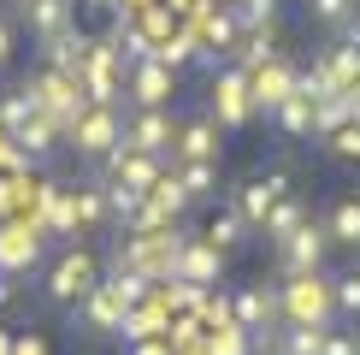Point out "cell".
Returning <instances> with one entry per match:
<instances>
[{
    "mask_svg": "<svg viewBox=\"0 0 360 355\" xmlns=\"http://www.w3.org/2000/svg\"><path fill=\"white\" fill-rule=\"evenodd\" d=\"M272 118H278L283 130H290V137H307V130H313V95H307V89H295V95L283 101Z\"/></svg>",
    "mask_w": 360,
    "mask_h": 355,
    "instance_id": "83f0119b",
    "label": "cell"
},
{
    "mask_svg": "<svg viewBox=\"0 0 360 355\" xmlns=\"http://www.w3.org/2000/svg\"><path fill=\"white\" fill-rule=\"evenodd\" d=\"M77 308H83V320L95 325V332H118V320H124V308H118V296L107 290V278H101V285L89 290V296H83Z\"/></svg>",
    "mask_w": 360,
    "mask_h": 355,
    "instance_id": "d4e9b609",
    "label": "cell"
},
{
    "mask_svg": "<svg viewBox=\"0 0 360 355\" xmlns=\"http://www.w3.org/2000/svg\"><path fill=\"white\" fill-rule=\"evenodd\" d=\"M41 261V231H30V225H6L0 231V273H30V266Z\"/></svg>",
    "mask_w": 360,
    "mask_h": 355,
    "instance_id": "d6986e66",
    "label": "cell"
},
{
    "mask_svg": "<svg viewBox=\"0 0 360 355\" xmlns=\"http://www.w3.org/2000/svg\"><path fill=\"white\" fill-rule=\"evenodd\" d=\"M354 355H360V349H354Z\"/></svg>",
    "mask_w": 360,
    "mask_h": 355,
    "instance_id": "7bdbcfd3",
    "label": "cell"
},
{
    "mask_svg": "<svg viewBox=\"0 0 360 355\" xmlns=\"http://www.w3.org/2000/svg\"><path fill=\"white\" fill-rule=\"evenodd\" d=\"M349 12H354V0H307V18L325 24V30H342V24H349Z\"/></svg>",
    "mask_w": 360,
    "mask_h": 355,
    "instance_id": "1f68e13d",
    "label": "cell"
},
{
    "mask_svg": "<svg viewBox=\"0 0 360 355\" xmlns=\"http://www.w3.org/2000/svg\"><path fill=\"white\" fill-rule=\"evenodd\" d=\"M30 113H41V107H36V95H30V89H12V95L0 101V130L12 137V130H18L24 118H30Z\"/></svg>",
    "mask_w": 360,
    "mask_h": 355,
    "instance_id": "4dcf8cb0",
    "label": "cell"
},
{
    "mask_svg": "<svg viewBox=\"0 0 360 355\" xmlns=\"http://www.w3.org/2000/svg\"><path fill=\"white\" fill-rule=\"evenodd\" d=\"M136 355H172V344H166V337H142Z\"/></svg>",
    "mask_w": 360,
    "mask_h": 355,
    "instance_id": "8d00e7d4",
    "label": "cell"
},
{
    "mask_svg": "<svg viewBox=\"0 0 360 355\" xmlns=\"http://www.w3.org/2000/svg\"><path fill=\"white\" fill-rule=\"evenodd\" d=\"M12 302H18V285H12V278H6V273H0V314H6V308H12Z\"/></svg>",
    "mask_w": 360,
    "mask_h": 355,
    "instance_id": "74e56055",
    "label": "cell"
},
{
    "mask_svg": "<svg viewBox=\"0 0 360 355\" xmlns=\"http://www.w3.org/2000/svg\"><path fill=\"white\" fill-rule=\"evenodd\" d=\"M278 308H283V325H331V278L325 273H290L278 285Z\"/></svg>",
    "mask_w": 360,
    "mask_h": 355,
    "instance_id": "7a4b0ae2",
    "label": "cell"
},
{
    "mask_svg": "<svg viewBox=\"0 0 360 355\" xmlns=\"http://www.w3.org/2000/svg\"><path fill=\"white\" fill-rule=\"evenodd\" d=\"M30 95H36V107L53 118L59 130H71V118H77L83 107H89V95L77 89V77H65V71H36V77H30Z\"/></svg>",
    "mask_w": 360,
    "mask_h": 355,
    "instance_id": "8992f818",
    "label": "cell"
},
{
    "mask_svg": "<svg viewBox=\"0 0 360 355\" xmlns=\"http://www.w3.org/2000/svg\"><path fill=\"white\" fill-rule=\"evenodd\" d=\"M172 154L177 160H219V125H213V118H189V125H177Z\"/></svg>",
    "mask_w": 360,
    "mask_h": 355,
    "instance_id": "44dd1931",
    "label": "cell"
},
{
    "mask_svg": "<svg viewBox=\"0 0 360 355\" xmlns=\"http://www.w3.org/2000/svg\"><path fill=\"white\" fill-rule=\"evenodd\" d=\"M278 196H290V166H272L266 178H248V184H236V213H243V225L248 231H260V219L272 213V201Z\"/></svg>",
    "mask_w": 360,
    "mask_h": 355,
    "instance_id": "30bf717a",
    "label": "cell"
},
{
    "mask_svg": "<svg viewBox=\"0 0 360 355\" xmlns=\"http://www.w3.org/2000/svg\"><path fill=\"white\" fill-rule=\"evenodd\" d=\"M24 24H30V36H36L41 48H53L59 36L77 30V0H30V6H24Z\"/></svg>",
    "mask_w": 360,
    "mask_h": 355,
    "instance_id": "2e32d148",
    "label": "cell"
},
{
    "mask_svg": "<svg viewBox=\"0 0 360 355\" xmlns=\"http://www.w3.org/2000/svg\"><path fill=\"white\" fill-rule=\"evenodd\" d=\"M331 308H342V314L360 320V261H354L342 278H331Z\"/></svg>",
    "mask_w": 360,
    "mask_h": 355,
    "instance_id": "f546056e",
    "label": "cell"
},
{
    "mask_svg": "<svg viewBox=\"0 0 360 355\" xmlns=\"http://www.w3.org/2000/svg\"><path fill=\"white\" fill-rule=\"evenodd\" d=\"M342 42H349V48H360V0H354V12H349V24H342Z\"/></svg>",
    "mask_w": 360,
    "mask_h": 355,
    "instance_id": "d590c367",
    "label": "cell"
},
{
    "mask_svg": "<svg viewBox=\"0 0 360 355\" xmlns=\"http://www.w3.org/2000/svg\"><path fill=\"white\" fill-rule=\"evenodd\" d=\"M325 237L342 249H360V196H342L331 207V219H325Z\"/></svg>",
    "mask_w": 360,
    "mask_h": 355,
    "instance_id": "4316f807",
    "label": "cell"
},
{
    "mask_svg": "<svg viewBox=\"0 0 360 355\" xmlns=\"http://www.w3.org/2000/svg\"><path fill=\"white\" fill-rule=\"evenodd\" d=\"M302 225H307V201H302V196H295V189H290V196H278V201H272V213L260 219V237H266V243L278 249L283 237H295Z\"/></svg>",
    "mask_w": 360,
    "mask_h": 355,
    "instance_id": "7402d4cb",
    "label": "cell"
},
{
    "mask_svg": "<svg viewBox=\"0 0 360 355\" xmlns=\"http://www.w3.org/2000/svg\"><path fill=\"white\" fill-rule=\"evenodd\" d=\"M195 237H201V243H213L219 255H231V249H243L248 225H243V213H236V207H224V213H213V219H207V225L195 231Z\"/></svg>",
    "mask_w": 360,
    "mask_h": 355,
    "instance_id": "cb8c5ba5",
    "label": "cell"
},
{
    "mask_svg": "<svg viewBox=\"0 0 360 355\" xmlns=\"http://www.w3.org/2000/svg\"><path fill=\"white\" fill-rule=\"evenodd\" d=\"M184 237H189V231H177V225L148 231V237H124V243H118V255H112V266H124V273H142V278H154V285H166L177 249H184Z\"/></svg>",
    "mask_w": 360,
    "mask_h": 355,
    "instance_id": "6da1fadb",
    "label": "cell"
},
{
    "mask_svg": "<svg viewBox=\"0 0 360 355\" xmlns=\"http://www.w3.org/2000/svg\"><path fill=\"white\" fill-rule=\"evenodd\" d=\"M325 332H331V325H278V332L260 337V349L266 355H319Z\"/></svg>",
    "mask_w": 360,
    "mask_h": 355,
    "instance_id": "ffe728a7",
    "label": "cell"
},
{
    "mask_svg": "<svg viewBox=\"0 0 360 355\" xmlns=\"http://www.w3.org/2000/svg\"><path fill=\"white\" fill-rule=\"evenodd\" d=\"M302 89L295 77V66H283V59H266L260 71H248V95H254V113H278L283 101Z\"/></svg>",
    "mask_w": 360,
    "mask_h": 355,
    "instance_id": "4fadbf2b",
    "label": "cell"
},
{
    "mask_svg": "<svg viewBox=\"0 0 360 355\" xmlns=\"http://www.w3.org/2000/svg\"><path fill=\"white\" fill-rule=\"evenodd\" d=\"M6 59H12V24L0 18V66H6Z\"/></svg>",
    "mask_w": 360,
    "mask_h": 355,
    "instance_id": "f35d334b",
    "label": "cell"
},
{
    "mask_svg": "<svg viewBox=\"0 0 360 355\" xmlns=\"http://www.w3.org/2000/svg\"><path fill=\"white\" fill-rule=\"evenodd\" d=\"M0 355H12V332H0Z\"/></svg>",
    "mask_w": 360,
    "mask_h": 355,
    "instance_id": "60d3db41",
    "label": "cell"
},
{
    "mask_svg": "<svg viewBox=\"0 0 360 355\" xmlns=\"http://www.w3.org/2000/svg\"><path fill=\"white\" fill-rule=\"evenodd\" d=\"M71 148H77L83 160H107L118 142H124V118H118V107H95V101H89V107L71 118Z\"/></svg>",
    "mask_w": 360,
    "mask_h": 355,
    "instance_id": "277c9868",
    "label": "cell"
},
{
    "mask_svg": "<svg viewBox=\"0 0 360 355\" xmlns=\"http://www.w3.org/2000/svg\"><path fill=\"white\" fill-rule=\"evenodd\" d=\"M83 6H95V12H112V6H118V0H83Z\"/></svg>",
    "mask_w": 360,
    "mask_h": 355,
    "instance_id": "ab89813d",
    "label": "cell"
},
{
    "mask_svg": "<svg viewBox=\"0 0 360 355\" xmlns=\"http://www.w3.org/2000/svg\"><path fill=\"white\" fill-rule=\"evenodd\" d=\"M101 285V266H95V255L89 249H65V255L53 261V273H48V302H59V308H77L89 290Z\"/></svg>",
    "mask_w": 360,
    "mask_h": 355,
    "instance_id": "5b68a950",
    "label": "cell"
},
{
    "mask_svg": "<svg viewBox=\"0 0 360 355\" xmlns=\"http://www.w3.org/2000/svg\"><path fill=\"white\" fill-rule=\"evenodd\" d=\"M325 249H331V237H325V225H307L295 231V237H283L278 243V273L290 278V273H325Z\"/></svg>",
    "mask_w": 360,
    "mask_h": 355,
    "instance_id": "8fae6325",
    "label": "cell"
},
{
    "mask_svg": "<svg viewBox=\"0 0 360 355\" xmlns=\"http://www.w3.org/2000/svg\"><path fill=\"white\" fill-rule=\"evenodd\" d=\"M325 142H331V154H337V160H360V118H349V125H337V130H331Z\"/></svg>",
    "mask_w": 360,
    "mask_h": 355,
    "instance_id": "836d02e7",
    "label": "cell"
},
{
    "mask_svg": "<svg viewBox=\"0 0 360 355\" xmlns=\"http://www.w3.org/2000/svg\"><path fill=\"white\" fill-rule=\"evenodd\" d=\"M354 349H360L354 332H325V349H319V355H354Z\"/></svg>",
    "mask_w": 360,
    "mask_h": 355,
    "instance_id": "e575fe53",
    "label": "cell"
},
{
    "mask_svg": "<svg viewBox=\"0 0 360 355\" xmlns=\"http://www.w3.org/2000/svg\"><path fill=\"white\" fill-rule=\"evenodd\" d=\"M231 320L243 325L248 337H266L283 325V308H278V290H236L231 296Z\"/></svg>",
    "mask_w": 360,
    "mask_h": 355,
    "instance_id": "9a60e30c",
    "label": "cell"
},
{
    "mask_svg": "<svg viewBox=\"0 0 360 355\" xmlns=\"http://www.w3.org/2000/svg\"><path fill=\"white\" fill-rule=\"evenodd\" d=\"M213 118L219 130H243L248 118H254V95H248V71L243 66H224L213 71Z\"/></svg>",
    "mask_w": 360,
    "mask_h": 355,
    "instance_id": "52a82bcc",
    "label": "cell"
},
{
    "mask_svg": "<svg viewBox=\"0 0 360 355\" xmlns=\"http://www.w3.org/2000/svg\"><path fill=\"white\" fill-rule=\"evenodd\" d=\"M77 89L95 101V107H118V95H124V66H118L112 42H89V54L77 66Z\"/></svg>",
    "mask_w": 360,
    "mask_h": 355,
    "instance_id": "3957f363",
    "label": "cell"
},
{
    "mask_svg": "<svg viewBox=\"0 0 360 355\" xmlns=\"http://www.w3.org/2000/svg\"><path fill=\"white\" fill-rule=\"evenodd\" d=\"M12 6H18V12H24V6H30V0H12Z\"/></svg>",
    "mask_w": 360,
    "mask_h": 355,
    "instance_id": "b9f144b4",
    "label": "cell"
},
{
    "mask_svg": "<svg viewBox=\"0 0 360 355\" xmlns=\"http://www.w3.org/2000/svg\"><path fill=\"white\" fill-rule=\"evenodd\" d=\"M148 201H160V207H166L172 219H184V207H189V196H184V184H177V172H172V166H166V172L154 178V189H148Z\"/></svg>",
    "mask_w": 360,
    "mask_h": 355,
    "instance_id": "f1b7e54d",
    "label": "cell"
},
{
    "mask_svg": "<svg viewBox=\"0 0 360 355\" xmlns=\"http://www.w3.org/2000/svg\"><path fill=\"white\" fill-rule=\"evenodd\" d=\"M101 172H107V184H124V189H142V196H148V189H154V178L166 172V160H160V154H136V148L118 142L112 154L101 160Z\"/></svg>",
    "mask_w": 360,
    "mask_h": 355,
    "instance_id": "7c38bea8",
    "label": "cell"
},
{
    "mask_svg": "<svg viewBox=\"0 0 360 355\" xmlns=\"http://www.w3.org/2000/svg\"><path fill=\"white\" fill-rule=\"evenodd\" d=\"M59 137H65V130H59L48 113H30L24 125L6 137V142H12V148H24V154H53V148H59Z\"/></svg>",
    "mask_w": 360,
    "mask_h": 355,
    "instance_id": "603a6c76",
    "label": "cell"
},
{
    "mask_svg": "<svg viewBox=\"0 0 360 355\" xmlns=\"http://www.w3.org/2000/svg\"><path fill=\"white\" fill-rule=\"evenodd\" d=\"M172 278L213 290L219 278H224V255H219L213 243H201V237H184V249H177V261H172Z\"/></svg>",
    "mask_w": 360,
    "mask_h": 355,
    "instance_id": "5bb4252c",
    "label": "cell"
},
{
    "mask_svg": "<svg viewBox=\"0 0 360 355\" xmlns=\"http://www.w3.org/2000/svg\"><path fill=\"white\" fill-rule=\"evenodd\" d=\"M177 184H184V196L189 201H207L213 196V184H219V160H177Z\"/></svg>",
    "mask_w": 360,
    "mask_h": 355,
    "instance_id": "484cf974",
    "label": "cell"
},
{
    "mask_svg": "<svg viewBox=\"0 0 360 355\" xmlns=\"http://www.w3.org/2000/svg\"><path fill=\"white\" fill-rule=\"evenodd\" d=\"M195 42H201L207 59H224V54H236V42H243V24H236L231 6H207L201 18H195Z\"/></svg>",
    "mask_w": 360,
    "mask_h": 355,
    "instance_id": "e0dca14e",
    "label": "cell"
},
{
    "mask_svg": "<svg viewBox=\"0 0 360 355\" xmlns=\"http://www.w3.org/2000/svg\"><path fill=\"white\" fill-rule=\"evenodd\" d=\"M172 137H177V125H172L166 107H136V113L124 118V148H136V154L172 160Z\"/></svg>",
    "mask_w": 360,
    "mask_h": 355,
    "instance_id": "9c48e42d",
    "label": "cell"
},
{
    "mask_svg": "<svg viewBox=\"0 0 360 355\" xmlns=\"http://www.w3.org/2000/svg\"><path fill=\"white\" fill-rule=\"evenodd\" d=\"M65 207H71V231H77V237L101 231V225L112 219V213H107V184H95V178H83V184H71Z\"/></svg>",
    "mask_w": 360,
    "mask_h": 355,
    "instance_id": "ac0fdd59",
    "label": "cell"
},
{
    "mask_svg": "<svg viewBox=\"0 0 360 355\" xmlns=\"http://www.w3.org/2000/svg\"><path fill=\"white\" fill-rule=\"evenodd\" d=\"M124 95L136 101V107H172L177 71L160 66V59H130V66H124Z\"/></svg>",
    "mask_w": 360,
    "mask_h": 355,
    "instance_id": "ba28073f",
    "label": "cell"
},
{
    "mask_svg": "<svg viewBox=\"0 0 360 355\" xmlns=\"http://www.w3.org/2000/svg\"><path fill=\"white\" fill-rule=\"evenodd\" d=\"M272 18H278V0H243V6H236L243 36H248V30H272Z\"/></svg>",
    "mask_w": 360,
    "mask_h": 355,
    "instance_id": "d6a6232c",
    "label": "cell"
}]
</instances>
